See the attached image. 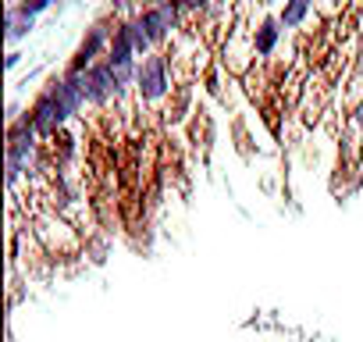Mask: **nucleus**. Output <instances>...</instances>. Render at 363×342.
Returning <instances> with one entry per match:
<instances>
[{
  "label": "nucleus",
  "mask_w": 363,
  "mask_h": 342,
  "mask_svg": "<svg viewBox=\"0 0 363 342\" xmlns=\"http://www.w3.org/2000/svg\"><path fill=\"white\" fill-rule=\"evenodd\" d=\"M139 26L146 29V36H150L153 47H164V43L174 36V29L182 26V11H178V4L143 8V11H139Z\"/></svg>",
  "instance_id": "20e7f679"
},
{
  "label": "nucleus",
  "mask_w": 363,
  "mask_h": 342,
  "mask_svg": "<svg viewBox=\"0 0 363 342\" xmlns=\"http://www.w3.org/2000/svg\"><path fill=\"white\" fill-rule=\"evenodd\" d=\"M50 4H54V0H15V8H18L22 15H29V18H40Z\"/></svg>",
  "instance_id": "1a4fd4ad"
},
{
  "label": "nucleus",
  "mask_w": 363,
  "mask_h": 342,
  "mask_svg": "<svg viewBox=\"0 0 363 342\" xmlns=\"http://www.w3.org/2000/svg\"><path fill=\"white\" fill-rule=\"evenodd\" d=\"M33 26H36V18H29V15H22L15 4L8 8V15H4V29H8V40L11 43H18V40H26L29 33H33Z\"/></svg>",
  "instance_id": "6e6552de"
},
{
  "label": "nucleus",
  "mask_w": 363,
  "mask_h": 342,
  "mask_svg": "<svg viewBox=\"0 0 363 342\" xmlns=\"http://www.w3.org/2000/svg\"><path fill=\"white\" fill-rule=\"evenodd\" d=\"M167 54H150L139 61V72H135V96L139 104H160L167 93H171V72H167Z\"/></svg>",
  "instance_id": "f257e3e1"
},
{
  "label": "nucleus",
  "mask_w": 363,
  "mask_h": 342,
  "mask_svg": "<svg viewBox=\"0 0 363 342\" xmlns=\"http://www.w3.org/2000/svg\"><path fill=\"white\" fill-rule=\"evenodd\" d=\"M114 29H118V26H111L107 18L93 22V26L86 29L82 43L75 47V54H72V61H68V68H65V72H79V75H82V72H89L96 61H104V57H107V50H111Z\"/></svg>",
  "instance_id": "f03ea898"
},
{
  "label": "nucleus",
  "mask_w": 363,
  "mask_h": 342,
  "mask_svg": "<svg viewBox=\"0 0 363 342\" xmlns=\"http://www.w3.org/2000/svg\"><path fill=\"white\" fill-rule=\"evenodd\" d=\"M18 61H22V54H18V50H11V54H8V68H15Z\"/></svg>",
  "instance_id": "f8f14e48"
},
{
  "label": "nucleus",
  "mask_w": 363,
  "mask_h": 342,
  "mask_svg": "<svg viewBox=\"0 0 363 342\" xmlns=\"http://www.w3.org/2000/svg\"><path fill=\"white\" fill-rule=\"evenodd\" d=\"M29 118H33V128H36V136L40 139H54L65 125H68V118H75L50 89H43L40 96H36V104L29 107Z\"/></svg>",
  "instance_id": "7ed1b4c3"
},
{
  "label": "nucleus",
  "mask_w": 363,
  "mask_h": 342,
  "mask_svg": "<svg viewBox=\"0 0 363 342\" xmlns=\"http://www.w3.org/2000/svg\"><path fill=\"white\" fill-rule=\"evenodd\" d=\"M310 8H313V0H285V4H281V11H278V22H281V29H299V26L306 22Z\"/></svg>",
  "instance_id": "0eeeda50"
},
{
  "label": "nucleus",
  "mask_w": 363,
  "mask_h": 342,
  "mask_svg": "<svg viewBox=\"0 0 363 342\" xmlns=\"http://www.w3.org/2000/svg\"><path fill=\"white\" fill-rule=\"evenodd\" d=\"M82 89H86V100L93 107H107L111 100L121 96V86H118L114 72L107 68V61H96L89 72H82Z\"/></svg>",
  "instance_id": "39448f33"
},
{
  "label": "nucleus",
  "mask_w": 363,
  "mask_h": 342,
  "mask_svg": "<svg viewBox=\"0 0 363 342\" xmlns=\"http://www.w3.org/2000/svg\"><path fill=\"white\" fill-rule=\"evenodd\" d=\"M143 8H160V4H178V0H139Z\"/></svg>",
  "instance_id": "9b49d317"
},
{
  "label": "nucleus",
  "mask_w": 363,
  "mask_h": 342,
  "mask_svg": "<svg viewBox=\"0 0 363 342\" xmlns=\"http://www.w3.org/2000/svg\"><path fill=\"white\" fill-rule=\"evenodd\" d=\"M211 4H214V0H178V11H182V18H186V15H203Z\"/></svg>",
  "instance_id": "9d476101"
},
{
  "label": "nucleus",
  "mask_w": 363,
  "mask_h": 342,
  "mask_svg": "<svg viewBox=\"0 0 363 342\" xmlns=\"http://www.w3.org/2000/svg\"><path fill=\"white\" fill-rule=\"evenodd\" d=\"M281 22H278V15H264L260 22H257V29H253V36H250V47H253V54L257 57H271L274 54V47H278V40H281Z\"/></svg>",
  "instance_id": "423d86ee"
}]
</instances>
